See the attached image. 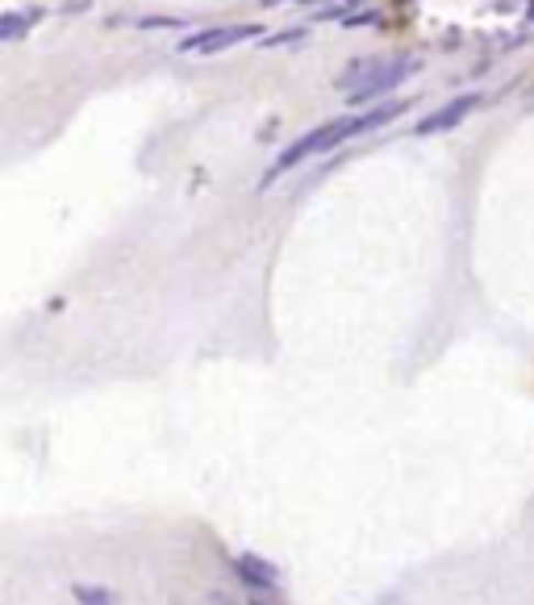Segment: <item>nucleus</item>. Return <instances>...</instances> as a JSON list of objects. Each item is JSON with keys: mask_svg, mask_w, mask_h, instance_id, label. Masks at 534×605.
Wrapping results in <instances>:
<instances>
[{"mask_svg": "<svg viewBox=\"0 0 534 605\" xmlns=\"http://www.w3.org/2000/svg\"><path fill=\"white\" fill-rule=\"evenodd\" d=\"M401 109L405 104H380V109H368V113H359V117H338V122H326L318 125L313 134H305L301 143H292L276 159V167L267 171L264 188L271 184V180H280L285 171H292L297 164H305V159H313V155H322V150H330V146L347 143V138H355V134H368V130H380L385 122H392V117H401Z\"/></svg>", "mask_w": 534, "mask_h": 605, "instance_id": "nucleus-1", "label": "nucleus"}, {"mask_svg": "<svg viewBox=\"0 0 534 605\" xmlns=\"http://www.w3.org/2000/svg\"><path fill=\"white\" fill-rule=\"evenodd\" d=\"M418 71V63H401V59H376V67H371L364 80L351 88V104H364V101H376L380 92H389V88H397V83H405Z\"/></svg>", "mask_w": 534, "mask_h": 605, "instance_id": "nucleus-2", "label": "nucleus"}, {"mask_svg": "<svg viewBox=\"0 0 534 605\" xmlns=\"http://www.w3.org/2000/svg\"><path fill=\"white\" fill-rule=\"evenodd\" d=\"M259 38V25H222V30H201L192 38L180 42L185 55H218L226 46H238V42H251Z\"/></svg>", "mask_w": 534, "mask_h": 605, "instance_id": "nucleus-3", "label": "nucleus"}, {"mask_svg": "<svg viewBox=\"0 0 534 605\" xmlns=\"http://www.w3.org/2000/svg\"><path fill=\"white\" fill-rule=\"evenodd\" d=\"M476 104H480L476 92H468V97H455V101H447L443 109H434L431 117L418 125V134H422V138H426V134H447V130H455V125L472 113Z\"/></svg>", "mask_w": 534, "mask_h": 605, "instance_id": "nucleus-4", "label": "nucleus"}, {"mask_svg": "<svg viewBox=\"0 0 534 605\" xmlns=\"http://www.w3.org/2000/svg\"><path fill=\"white\" fill-rule=\"evenodd\" d=\"M234 576L255 589V593H267V597H276L280 593V576H276V568L267 560H255V556H238L234 560Z\"/></svg>", "mask_w": 534, "mask_h": 605, "instance_id": "nucleus-5", "label": "nucleus"}, {"mask_svg": "<svg viewBox=\"0 0 534 605\" xmlns=\"http://www.w3.org/2000/svg\"><path fill=\"white\" fill-rule=\"evenodd\" d=\"M34 21H42V9H25V13H4L0 18V38L4 42H13V38H21Z\"/></svg>", "mask_w": 534, "mask_h": 605, "instance_id": "nucleus-6", "label": "nucleus"}, {"mask_svg": "<svg viewBox=\"0 0 534 605\" xmlns=\"http://www.w3.org/2000/svg\"><path fill=\"white\" fill-rule=\"evenodd\" d=\"M76 602L84 605H97V602H113V593L109 589H97V584H76Z\"/></svg>", "mask_w": 534, "mask_h": 605, "instance_id": "nucleus-7", "label": "nucleus"}, {"mask_svg": "<svg viewBox=\"0 0 534 605\" xmlns=\"http://www.w3.org/2000/svg\"><path fill=\"white\" fill-rule=\"evenodd\" d=\"M276 4H285V0H264V9H276Z\"/></svg>", "mask_w": 534, "mask_h": 605, "instance_id": "nucleus-8", "label": "nucleus"}]
</instances>
